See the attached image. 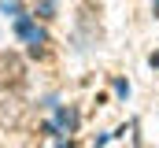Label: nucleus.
<instances>
[{
  "label": "nucleus",
  "instance_id": "obj_1",
  "mask_svg": "<svg viewBox=\"0 0 159 148\" xmlns=\"http://www.w3.org/2000/svg\"><path fill=\"white\" fill-rule=\"evenodd\" d=\"M19 34L26 37L34 48H37V44H44V30H41V26H34L30 19H19Z\"/></svg>",
  "mask_w": 159,
  "mask_h": 148
},
{
  "label": "nucleus",
  "instance_id": "obj_2",
  "mask_svg": "<svg viewBox=\"0 0 159 148\" xmlns=\"http://www.w3.org/2000/svg\"><path fill=\"white\" fill-rule=\"evenodd\" d=\"M0 11H7V15H19V4H15V0H4V4H0Z\"/></svg>",
  "mask_w": 159,
  "mask_h": 148
},
{
  "label": "nucleus",
  "instance_id": "obj_3",
  "mask_svg": "<svg viewBox=\"0 0 159 148\" xmlns=\"http://www.w3.org/2000/svg\"><path fill=\"white\" fill-rule=\"evenodd\" d=\"M156 15H159V0H156Z\"/></svg>",
  "mask_w": 159,
  "mask_h": 148
}]
</instances>
